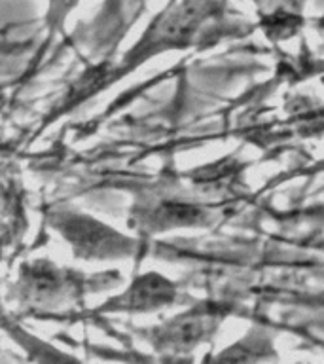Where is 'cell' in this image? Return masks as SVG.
Listing matches in <instances>:
<instances>
[{
  "instance_id": "ba28073f",
  "label": "cell",
  "mask_w": 324,
  "mask_h": 364,
  "mask_svg": "<svg viewBox=\"0 0 324 364\" xmlns=\"http://www.w3.org/2000/svg\"><path fill=\"white\" fill-rule=\"evenodd\" d=\"M124 2L125 0H104V11H101L99 21H102L104 17H110L112 14H118L124 8Z\"/></svg>"
},
{
  "instance_id": "7a4b0ae2",
  "label": "cell",
  "mask_w": 324,
  "mask_h": 364,
  "mask_svg": "<svg viewBox=\"0 0 324 364\" xmlns=\"http://www.w3.org/2000/svg\"><path fill=\"white\" fill-rule=\"evenodd\" d=\"M51 226L67 239L74 256L84 260H116L135 255L136 241L93 216L74 210H59L51 218Z\"/></svg>"
},
{
  "instance_id": "8992f818",
  "label": "cell",
  "mask_w": 324,
  "mask_h": 364,
  "mask_svg": "<svg viewBox=\"0 0 324 364\" xmlns=\"http://www.w3.org/2000/svg\"><path fill=\"white\" fill-rule=\"evenodd\" d=\"M273 355V347L267 338L252 336L249 340L241 341L237 346L230 347L220 357L216 358L215 364H258Z\"/></svg>"
},
{
  "instance_id": "52a82bcc",
  "label": "cell",
  "mask_w": 324,
  "mask_h": 364,
  "mask_svg": "<svg viewBox=\"0 0 324 364\" xmlns=\"http://www.w3.org/2000/svg\"><path fill=\"white\" fill-rule=\"evenodd\" d=\"M82 0H48V8L44 14V46H50L59 34L65 33L70 14L80 6Z\"/></svg>"
},
{
  "instance_id": "277c9868",
  "label": "cell",
  "mask_w": 324,
  "mask_h": 364,
  "mask_svg": "<svg viewBox=\"0 0 324 364\" xmlns=\"http://www.w3.org/2000/svg\"><path fill=\"white\" fill-rule=\"evenodd\" d=\"M176 298V287L159 273L150 272L136 277L125 292L108 301V311H156L171 306Z\"/></svg>"
},
{
  "instance_id": "5b68a950",
  "label": "cell",
  "mask_w": 324,
  "mask_h": 364,
  "mask_svg": "<svg viewBox=\"0 0 324 364\" xmlns=\"http://www.w3.org/2000/svg\"><path fill=\"white\" fill-rule=\"evenodd\" d=\"M260 14V28L269 40L292 38L303 25L306 0H250Z\"/></svg>"
},
{
  "instance_id": "3957f363",
  "label": "cell",
  "mask_w": 324,
  "mask_h": 364,
  "mask_svg": "<svg viewBox=\"0 0 324 364\" xmlns=\"http://www.w3.org/2000/svg\"><path fill=\"white\" fill-rule=\"evenodd\" d=\"M216 318L210 311H192L175 317L153 332V343L159 351L186 353L199 346L215 330Z\"/></svg>"
},
{
  "instance_id": "6da1fadb",
  "label": "cell",
  "mask_w": 324,
  "mask_h": 364,
  "mask_svg": "<svg viewBox=\"0 0 324 364\" xmlns=\"http://www.w3.org/2000/svg\"><path fill=\"white\" fill-rule=\"evenodd\" d=\"M226 10L227 0H169V4L150 19L141 38L125 51L119 65L110 67L104 87L133 73L152 57L192 48L207 25L222 19Z\"/></svg>"
}]
</instances>
